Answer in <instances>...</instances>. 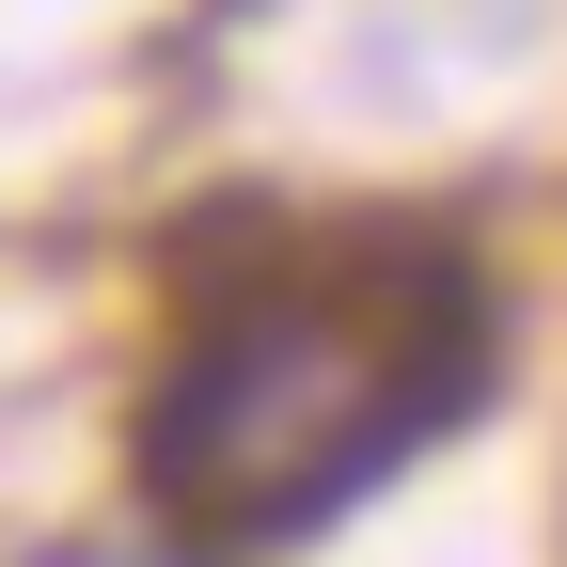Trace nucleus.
I'll list each match as a JSON object with an SVG mask.
<instances>
[{"instance_id":"2","label":"nucleus","mask_w":567,"mask_h":567,"mask_svg":"<svg viewBox=\"0 0 567 567\" xmlns=\"http://www.w3.org/2000/svg\"><path fill=\"white\" fill-rule=\"evenodd\" d=\"M48 567H158V551H48Z\"/></svg>"},{"instance_id":"1","label":"nucleus","mask_w":567,"mask_h":567,"mask_svg":"<svg viewBox=\"0 0 567 567\" xmlns=\"http://www.w3.org/2000/svg\"><path fill=\"white\" fill-rule=\"evenodd\" d=\"M488 410V300L442 237H363L347 268H268L205 300L158 410L142 488L205 536H331L379 473Z\"/></svg>"}]
</instances>
